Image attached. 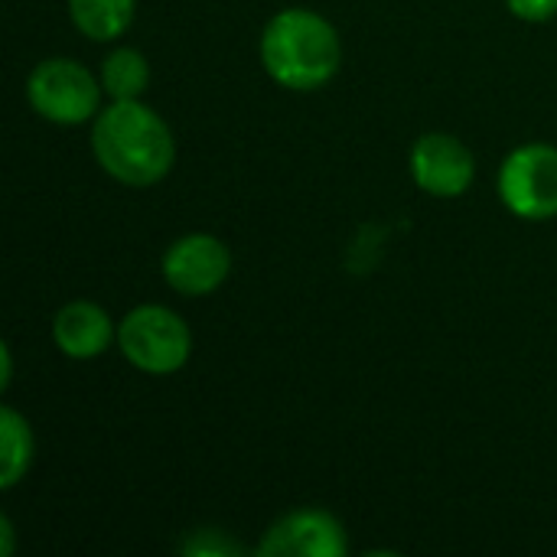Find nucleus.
<instances>
[{"mask_svg":"<svg viewBox=\"0 0 557 557\" xmlns=\"http://www.w3.org/2000/svg\"><path fill=\"white\" fill-rule=\"evenodd\" d=\"M101 78L91 75L82 62L52 55L33 65L26 78V101L29 108L59 127H78L98 117L101 111Z\"/></svg>","mask_w":557,"mask_h":557,"instance_id":"20e7f679","label":"nucleus"},{"mask_svg":"<svg viewBox=\"0 0 557 557\" xmlns=\"http://www.w3.org/2000/svg\"><path fill=\"white\" fill-rule=\"evenodd\" d=\"M0 539H3V545H0V555L10 557L13 555V522H10L7 516L0 519Z\"/></svg>","mask_w":557,"mask_h":557,"instance_id":"2eb2a0df","label":"nucleus"},{"mask_svg":"<svg viewBox=\"0 0 557 557\" xmlns=\"http://www.w3.org/2000/svg\"><path fill=\"white\" fill-rule=\"evenodd\" d=\"M72 26L88 36L91 42H114L121 39L131 23L137 0H65Z\"/></svg>","mask_w":557,"mask_h":557,"instance_id":"9d476101","label":"nucleus"},{"mask_svg":"<svg viewBox=\"0 0 557 557\" xmlns=\"http://www.w3.org/2000/svg\"><path fill=\"white\" fill-rule=\"evenodd\" d=\"M408 170H411V180L418 183V189H424L428 196L457 199L476 180V157L460 137L431 131L414 140Z\"/></svg>","mask_w":557,"mask_h":557,"instance_id":"0eeeda50","label":"nucleus"},{"mask_svg":"<svg viewBox=\"0 0 557 557\" xmlns=\"http://www.w3.org/2000/svg\"><path fill=\"white\" fill-rule=\"evenodd\" d=\"M117 349L144 375H173L193 356V333L176 310L140 304L117 323Z\"/></svg>","mask_w":557,"mask_h":557,"instance_id":"7ed1b4c3","label":"nucleus"},{"mask_svg":"<svg viewBox=\"0 0 557 557\" xmlns=\"http://www.w3.org/2000/svg\"><path fill=\"white\" fill-rule=\"evenodd\" d=\"M91 153L111 180L147 189L173 170L176 140L157 108L140 98L111 101L91 121Z\"/></svg>","mask_w":557,"mask_h":557,"instance_id":"f257e3e1","label":"nucleus"},{"mask_svg":"<svg viewBox=\"0 0 557 557\" xmlns=\"http://www.w3.org/2000/svg\"><path fill=\"white\" fill-rule=\"evenodd\" d=\"M183 552L186 555H196V557H225V555H238L242 552V545L235 542V539H228L222 529H199V532H193V539H186L183 542Z\"/></svg>","mask_w":557,"mask_h":557,"instance_id":"ddd939ff","label":"nucleus"},{"mask_svg":"<svg viewBox=\"0 0 557 557\" xmlns=\"http://www.w3.org/2000/svg\"><path fill=\"white\" fill-rule=\"evenodd\" d=\"M36 457V441L29 421L16 408L0 411V490H13L20 480H26Z\"/></svg>","mask_w":557,"mask_h":557,"instance_id":"9b49d317","label":"nucleus"},{"mask_svg":"<svg viewBox=\"0 0 557 557\" xmlns=\"http://www.w3.org/2000/svg\"><path fill=\"white\" fill-rule=\"evenodd\" d=\"M52 343L65 359L88 362L117 343V326L111 313L95 300H69L52 320Z\"/></svg>","mask_w":557,"mask_h":557,"instance_id":"1a4fd4ad","label":"nucleus"},{"mask_svg":"<svg viewBox=\"0 0 557 557\" xmlns=\"http://www.w3.org/2000/svg\"><path fill=\"white\" fill-rule=\"evenodd\" d=\"M163 281L183 297H209L232 274V251L209 232H189L176 238L160 261Z\"/></svg>","mask_w":557,"mask_h":557,"instance_id":"423d86ee","label":"nucleus"},{"mask_svg":"<svg viewBox=\"0 0 557 557\" xmlns=\"http://www.w3.org/2000/svg\"><path fill=\"white\" fill-rule=\"evenodd\" d=\"M506 7L525 23H548L557 16V0H506Z\"/></svg>","mask_w":557,"mask_h":557,"instance_id":"4468645a","label":"nucleus"},{"mask_svg":"<svg viewBox=\"0 0 557 557\" xmlns=\"http://www.w3.org/2000/svg\"><path fill=\"white\" fill-rule=\"evenodd\" d=\"M346 552L349 539L343 522L313 506L281 516L258 542V555L264 557H343Z\"/></svg>","mask_w":557,"mask_h":557,"instance_id":"6e6552de","label":"nucleus"},{"mask_svg":"<svg viewBox=\"0 0 557 557\" xmlns=\"http://www.w3.org/2000/svg\"><path fill=\"white\" fill-rule=\"evenodd\" d=\"M258 49L268 78L287 91H317L330 85L343 65L336 26L310 7L277 10L264 23Z\"/></svg>","mask_w":557,"mask_h":557,"instance_id":"f03ea898","label":"nucleus"},{"mask_svg":"<svg viewBox=\"0 0 557 557\" xmlns=\"http://www.w3.org/2000/svg\"><path fill=\"white\" fill-rule=\"evenodd\" d=\"M13 379V359H10V346H3V388L10 385Z\"/></svg>","mask_w":557,"mask_h":557,"instance_id":"dca6fc26","label":"nucleus"},{"mask_svg":"<svg viewBox=\"0 0 557 557\" xmlns=\"http://www.w3.org/2000/svg\"><path fill=\"white\" fill-rule=\"evenodd\" d=\"M499 199L525 222H548L557 215V147L522 144L499 166Z\"/></svg>","mask_w":557,"mask_h":557,"instance_id":"39448f33","label":"nucleus"},{"mask_svg":"<svg viewBox=\"0 0 557 557\" xmlns=\"http://www.w3.org/2000/svg\"><path fill=\"white\" fill-rule=\"evenodd\" d=\"M98 78L111 101H134L144 98V91L150 88V62L140 49L117 46L104 55Z\"/></svg>","mask_w":557,"mask_h":557,"instance_id":"f8f14e48","label":"nucleus"}]
</instances>
